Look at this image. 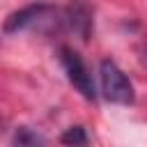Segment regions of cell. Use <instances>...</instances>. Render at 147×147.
Masks as SVG:
<instances>
[{"label":"cell","mask_w":147,"mask_h":147,"mask_svg":"<svg viewBox=\"0 0 147 147\" xmlns=\"http://www.w3.org/2000/svg\"><path fill=\"white\" fill-rule=\"evenodd\" d=\"M64 25L85 41L90 37V30H92V11H90V7L83 0H74L64 9Z\"/></svg>","instance_id":"obj_4"},{"label":"cell","mask_w":147,"mask_h":147,"mask_svg":"<svg viewBox=\"0 0 147 147\" xmlns=\"http://www.w3.org/2000/svg\"><path fill=\"white\" fill-rule=\"evenodd\" d=\"M14 145H21V147H34V145H46V138L39 136L37 131L28 129V126H21L14 131Z\"/></svg>","instance_id":"obj_5"},{"label":"cell","mask_w":147,"mask_h":147,"mask_svg":"<svg viewBox=\"0 0 147 147\" xmlns=\"http://www.w3.org/2000/svg\"><path fill=\"white\" fill-rule=\"evenodd\" d=\"M99 76H101V92L103 99L117 106H129L136 99L133 85L126 78V74L113 62V60H103L99 64Z\"/></svg>","instance_id":"obj_2"},{"label":"cell","mask_w":147,"mask_h":147,"mask_svg":"<svg viewBox=\"0 0 147 147\" xmlns=\"http://www.w3.org/2000/svg\"><path fill=\"white\" fill-rule=\"evenodd\" d=\"M60 140H62L64 145H87V142H90V138H87V133H85L83 126H71V129H67Z\"/></svg>","instance_id":"obj_6"},{"label":"cell","mask_w":147,"mask_h":147,"mask_svg":"<svg viewBox=\"0 0 147 147\" xmlns=\"http://www.w3.org/2000/svg\"><path fill=\"white\" fill-rule=\"evenodd\" d=\"M142 60H145V62H147V48H145V55H142Z\"/></svg>","instance_id":"obj_7"},{"label":"cell","mask_w":147,"mask_h":147,"mask_svg":"<svg viewBox=\"0 0 147 147\" xmlns=\"http://www.w3.org/2000/svg\"><path fill=\"white\" fill-rule=\"evenodd\" d=\"M60 62H62V69H64L69 83L80 92V96H85L87 101H94L96 99L94 80H92V74L87 71L80 53L74 51V48H69V46H62L60 48Z\"/></svg>","instance_id":"obj_3"},{"label":"cell","mask_w":147,"mask_h":147,"mask_svg":"<svg viewBox=\"0 0 147 147\" xmlns=\"http://www.w3.org/2000/svg\"><path fill=\"white\" fill-rule=\"evenodd\" d=\"M60 25H64V11L55 9L53 5L46 2H37V5H28L18 11H14L7 21H5V32L14 34L18 30H39V32H48V30H57Z\"/></svg>","instance_id":"obj_1"}]
</instances>
